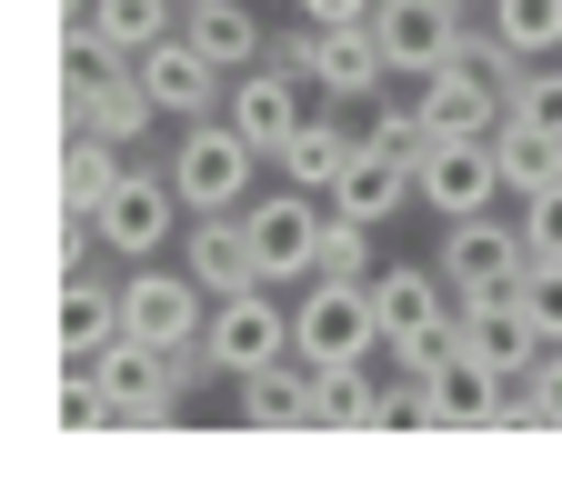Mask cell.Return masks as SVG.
Returning a JSON list of instances; mask_svg holds the SVG:
<instances>
[{"instance_id": "6da1fadb", "label": "cell", "mask_w": 562, "mask_h": 491, "mask_svg": "<svg viewBox=\"0 0 562 491\" xmlns=\"http://www.w3.org/2000/svg\"><path fill=\"white\" fill-rule=\"evenodd\" d=\"M382 351V301L372 281H341V271H312L292 292V362L312 372H362Z\"/></svg>"}, {"instance_id": "7a4b0ae2", "label": "cell", "mask_w": 562, "mask_h": 491, "mask_svg": "<svg viewBox=\"0 0 562 491\" xmlns=\"http://www.w3.org/2000/svg\"><path fill=\"white\" fill-rule=\"evenodd\" d=\"M271 151L232 121V111H201V121H181V140H171V191H181V210H241L251 201V171H261Z\"/></svg>"}, {"instance_id": "3957f363", "label": "cell", "mask_w": 562, "mask_h": 491, "mask_svg": "<svg viewBox=\"0 0 562 491\" xmlns=\"http://www.w3.org/2000/svg\"><path fill=\"white\" fill-rule=\"evenodd\" d=\"M201 362L222 372V381H251L271 362H292V301H281V281H251V292H222V301H211Z\"/></svg>"}, {"instance_id": "277c9868", "label": "cell", "mask_w": 562, "mask_h": 491, "mask_svg": "<svg viewBox=\"0 0 562 491\" xmlns=\"http://www.w3.org/2000/svg\"><path fill=\"white\" fill-rule=\"evenodd\" d=\"M281 60H292L322 101H382L402 81V70L382 60V41H372V21H302L292 41H281Z\"/></svg>"}, {"instance_id": "5b68a950", "label": "cell", "mask_w": 562, "mask_h": 491, "mask_svg": "<svg viewBox=\"0 0 562 491\" xmlns=\"http://www.w3.org/2000/svg\"><path fill=\"white\" fill-rule=\"evenodd\" d=\"M241 231H251V261L261 281H281V292H302V281L322 271V231H331V201L281 181L271 201H241Z\"/></svg>"}, {"instance_id": "8992f818", "label": "cell", "mask_w": 562, "mask_h": 491, "mask_svg": "<svg viewBox=\"0 0 562 491\" xmlns=\"http://www.w3.org/2000/svg\"><path fill=\"white\" fill-rule=\"evenodd\" d=\"M412 181H422V210H432V221H462V210L503 201V151H492V130H432L412 151Z\"/></svg>"}, {"instance_id": "52a82bcc", "label": "cell", "mask_w": 562, "mask_h": 491, "mask_svg": "<svg viewBox=\"0 0 562 491\" xmlns=\"http://www.w3.org/2000/svg\"><path fill=\"white\" fill-rule=\"evenodd\" d=\"M121 331L151 341V351H201V331H211V292H201L191 271L131 261V271H121Z\"/></svg>"}, {"instance_id": "ba28073f", "label": "cell", "mask_w": 562, "mask_h": 491, "mask_svg": "<svg viewBox=\"0 0 562 491\" xmlns=\"http://www.w3.org/2000/svg\"><path fill=\"white\" fill-rule=\"evenodd\" d=\"M91 221H101V241H111V261H151L161 241H181V191H171V171H140V161H121V181L91 201Z\"/></svg>"}, {"instance_id": "9c48e42d", "label": "cell", "mask_w": 562, "mask_h": 491, "mask_svg": "<svg viewBox=\"0 0 562 491\" xmlns=\"http://www.w3.org/2000/svg\"><path fill=\"white\" fill-rule=\"evenodd\" d=\"M442 281H452V301H472V292H513V281L532 271V241H522V221H503V210H462V221H442Z\"/></svg>"}, {"instance_id": "30bf717a", "label": "cell", "mask_w": 562, "mask_h": 491, "mask_svg": "<svg viewBox=\"0 0 562 491\" xmlns=\"http://www.w3.org/2000/svg\"><path fill=\"white\" fill-rule=\"evenodd\" d=\"M140 81H151L161 121H201V111H222V101H232V70L211 60L191 31H171V41H151V50H140Z\"/></svg>"}, {"instance_id": "8fae6325", "label": "cell", "mask_w": 562, "mask_h": 491, "mask_svg": "<svg viewBox=\"0 0 562 491\" xmlns=\"http://www.w3.org/2000/svg\"><path fill=\"white\" fill-rule=\"evenodd\" d=\"M462 21L472 11H452V0H382V11H372V41H382V60L412 81V70H442L462 50Z\"/></svg>"}, {"instance_id": "7c38bea8", "label": "cell", "mask_w": 562, "mask_h": 491, "mask_svg": "<svg viewBox=\"0 0 562 491\" xmlns=\"http://www.w3.org/2000/svg\"><path fill=\"white\" fill-rule=\"evenodd\" d=\"M302 91H312V81H302V70L271 50V60L232 70V101H222V111H232V121H241V130L261 140V151H281V140H292V130L312 121V111H302Z\"/></svg>"}, {"instance_id": "4fadbf2b", "label": "cell", "mask_w": 562, "mask_h": 491, "mask_svg": "<svg viewBox=\"0 0 562 491\" xmlns=\"http://www.w3.org/2000/svg\"><path fill=\"white\" fill-rule=\"evenodd\" d=\"M181 271L201 281L211 301H222V292H251V281H261V261H251L241 210H191V221H181Z\"/></svg>"}, {"instance_id": "5bb4252c", "label": "cell", "mask_w": 562, "mask_h": 491, "mask_svg": "<svg viewBox=\"0 0 562 491\" xmlns=\"http://www.w3.org/2000/svg\"><path fill=\"white\" fill-rule=\"evenodd\" d=\"M111 341H121V281L70 271L60 301H50V351H60V362H101Z\"/></svg>"}, {"instance_id": "9a60e30c", "label": "cell", "mask_w": 562, "mask_h": 491, "mask_svg": "<svg viewBox=\"0 0 562 491\" xmlns=\"http://www.w3.org/2000/svg\"><path fill=\"white\" fill-rule=\"evenodd\" d=\"M412 101H422V130H503V111H513V101L472 70V60L412 70Z\"/></svg>"}, {"instance_id": "2e32d148", "label": "cell", "mask_w": 562, "mask_h": 491, "mask_svg": "<svg viewBox=\"0 0 562 491\" xmlns=\"http://www.w3.org/2000/svg\"><path fill=\"white\" fill-rule=\"evenodd\" d=\"M503 391H513V372H503V362H482V351L462 341L452 362L432 372V432H492Z\"/></svg>"}, {"instance_id": "e0dca14e", "label": "cell", "mask_w": 562, "mask_h": 491, "mask_svg": "<svg viewBox=\"0 0 562 491\" xmlns=\"http://www.w3.org/2000/svg\"><path fill=\"white\" fill-rule=\"evenodd\" d=\"M402 201H422V181H412V151H382V140H362V151H351V171L331 181V210H351V221H392Z\"/></svg>"}, {"instance_id": "ac0fdd59", "label": "cell", "mask_w": 562, "mask_h": 491, "mask_svg": "<svg viewBox=\"0 0 562 491\" xmlns=\"http://www.w3.org/2000/svg\"><path fill=\"white\" fill-rule=\"evenodd\" d=\"M462 341L482 351V362H503L513 381H522V372L542 362V351H552V341L532 331V311H522V292H472V301H462Z\"/></svg>"}, {"instance_id": "d6986e66", "label": "cell", "mask_w": 562, "mask_h": 491, "mask_svg": "<svg viewBox=\"0 0 562 491\" xmlns=\"http://www.w3.org/2000/svg\"><path fill=\"white\" fill-rule=\"evenodd\" d=\"M372 301H382V351H392L402 331H432L452 311V281H442V261H382L372 271Z\"/></svg>"}, {"instance_id": "ffe728a7", "label": "cell", "mask_w": 562, "mask_h": 491, "mask_svg": "<svg viewBox=\"0 0 562 491\" xmlns=\"http://www.w3.org/2000/svg\"><path fill=\"white\" fill-rule=\"evenodd\" d=\"M151 121H161V101H151V81H140V60H111L101 91H91V111L60 121V130H101V140H121V151H140V140H151Z\"/></svg>"}, {"instance_id": "44dd1931", "label": "cell", "mask_w": 562, "mask_h": 491, "mask_svg": "<svg viewBox=\"0 0 562 491\" xmlns=\"http://www.w3.org/2000/svg\"><path fill=\"white\" fill-rule=\"evenodd\" d=\"M351 151H362V130H341L331 111H312V121L271 151V161H281V181H302V191H322V201H331V181L351 171Z\"/></svg>"}, {"instance_id": "7402d4cb", "label": "cell", "mask_w": 562, "mask_h": 491, "mask_svg": "<svg viewBox=\"0 0 562 491\" xmlns=\"http://www.w3.org/2000/svg\"><path fill=\"white\" fill-rule=\"evenodd\" d=\"M181 31L222 60V70H251V60H271V41H261V21H251V0H191L181 11Z\"/></svg>"}, {"instance_id": "603a6c76", "label": "cell", "mask_w": 562, "mask_h": 491, "mask_svg": "<svg viewBox=\"0 0 562 491\" xmlns=\"http://www.w3.org/2000/svg\"><path fill=\"white\" fill-rule=\"evenodd\" d=\"M492 151H503V191H513V201H532V191H552V181H562V130H532V121H513V111H503Z\"/></svg>"}, {"instance_id": "cb8c5ba5", "label": "cell", "mask_w": 562, "mask_h": 491, "mask_svg": "<svg viewBox=\"0 0 562 491\" xmlns=\"http://www.w3.org/2000/svg\"><path fill=\"white\" fill-rule=\"evenodd\" d=\"M181 11H191V0H91V31H101L121 60H140L151 41H171V31H181Z\"/></svg>"}, {"instance_id": "d4e9b609", "label": "cell", "mask_w": 562, "mask_h": 491, "mask_svg": "<svg viewBox=\"0 0 562 491\" xmlns=\"http://www.w3.org/2000/svg\"><path fill=\"white\" fill-rule=\"evenodd\" d=\"M121 140H101V130H60V210H91L111 181H121Z\"/></svg>"}, {"instance_id": "484cf974", "label": "cell", "mask_w": 562, "mask_h": 491, "mask_svg": "<svg viewBox=\"0 0 562 491\" xmlns=\"http://www.w3.org/2000/svg\"><path fill=\"white\" fill-rule=\"evenodd\" d=\"M482 21L503 31L522 60H552L562 50V0H482Z\"/></svg>"}, {"instance_id": "4316f807", "label": "cell", "mask_w": 562, "mask_h": 491, "mask_svg": "<svg viewBox=\"0 0 562 491\" xmlns=\"http://www.w3.org/2000/svg\"><path fill=\"white\" fill-rule=\"evenodd\" d=\"M452 351H462V301H452V311H442L432 331H402V341H392V372H412V381H432V372L452 362Z\"/></svg>"}, {"instance_id": "83f0119b", "label": "cell", "mask_w": 562, "mask_h": 491, "mask_svg": "<svg viewBox=\"0 0 562 491\" xmlns=\"http://www.w3.org/2000/svg\"><path fill=\"white\" fill-rule=\"evenodd\" d=\"M322 271H341V281H372V271H382V261H372V221L331 210V231H322Z\"/></svg>"}, {"instance_id": "f1b7e54d", "label": "cell", "mask_w": 562, "mask_h": 491, "mask_svg": "<svg viewBox=\"0 0 562 491\" xmlns=\"http://www.w3.org/2000/svg\"><path fill=\"white\" fill-rule=\"evenodd\" d=\"M513 292H522V311H532V331H542V341H562V261H532V271L513 281Z\"/></svg>"}, {"instance_id": "f546056e", "label": "cell", "mask_w": 562, "mask_h": 491, "mask_svg": "<svg viewBox=\"0 0 562 491\" xmlns=\"http://www.w3.org/2000/svg\"><path fill=\"white\" fill-rule=\"evenodd\" d=\"M513 121H532V130H562V70H522V81H513Z\"/></svg>"}, {"instance_id": "4dcf8cb0", "label": "cell", "mask_w": 562, "mask_h": 491, "mask_svg": "<svg viewBox=\"0 0 562 491\" xmlns=\"http://www.w3.org/2000/svg\"><path fill=\"white\" fill-rule=\"evenodd\" d=\"M522 241H532V261H562V181L522 201Z\"/></svg>"}, {"instance_id": "1f68e13d", "label": "cell", "mask_w": 562, "mask_h": 491, "mask_svg": "<svg viewBox=\"0 0 562 491\" xmlns=\"http://www.w3.org/2000/svg\"><path fill=\"white\" fill-rule=\"evenodd\" d=\"M522 391H532V411H542V432H562V341H552L542 362L522 372Z\"/></svg>"}, {"instance_id": "d6a6232c", "label": "cell", "mask_w": 562, "mask_h": 491, "mask_svg": "<svg viewBox=\"0 0 562 491\" xmlns=\"http://www.w3.org/2000/svg\"><path fill=\"white\" fill-rule=\"evenodd\" d=\"M382 0H292V21H372Z\"/></svg>"}, {"instance_id": "836d02e7", "label": "cell", "mask_w": 562, "mask_h": 491, "mask_svg": "<svg viewBox=\"0 0 562 491\" xmlns=\"http://www.w3.org/2000/svg\"><path fill=\"white\" fill-rule=\"evenodd\" d=\"M452 11H482V0H452Z\"/></svg>"}]
</instances>
